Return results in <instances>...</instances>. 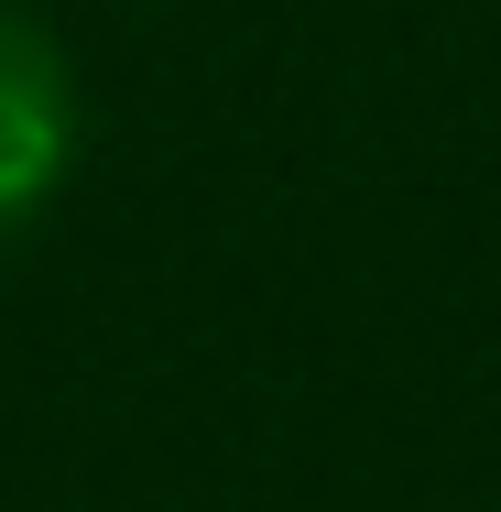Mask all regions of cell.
<instances>
[{
    "label": "cell",
    "mask_w": 501,
    "mask_h": 512,
    "mask_svg": "<svg viewBox=\"0 0 501 512\" xmlns=\"http://www.w3.org/2000/svg\"><path fill=\"white\" fill-rule=\"evenodd\" d=\"M77 153V88H66V55L44 44V22L22 0H0V229H22L33 207L55 197Z\"/></svg>",
    "instance_id": "cell-1"
}]
</instances>
